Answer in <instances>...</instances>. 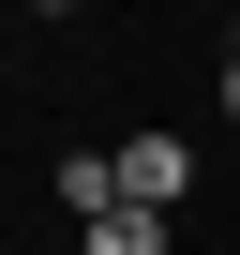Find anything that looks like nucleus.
Wrapping results in <instances>:
<instances>
[{"mask_svg": "<svg viewBox=\"0 0 240 255\" xmlns=\"http://www.w3.org/2000/svg\"><path fill=\"white\" fill-rule=\"evenodd\" d=\"M30 15H60V0H30Z\"/></svg>", "mask_w": 240, "mask_h": 255, "instance_id": "5", "label": "nucleus"}, {"mask_svg": "<svg viewBox=\"0 0 240 255\" xmlns=\"http://www.w3.org/2000/svg\"><path fill=\"white\" fill-rule=\"evenodd\" d=\"M60 210L105 225V210H120V150H60Z\"/></svg>", "mask_w": 240, "mask_h": 255, "instance_id": "2", "label": "nucleus"}, {"mask_svg": "<svg viewBox=\"0 0 240 255\" xmlns=\"http://www.w3.org/2000/svg\"><path fill=\"white\" fill-rule=\"evenodd\" d=\"M90 255H165V210H105V225H90Z\"/></svg>", "mask_w": 240, "mask_h": 255, "instance_id": "3", "label": "nucleus"}, {"mask_svg": "<svg viewBox=\"0 0 240 255\" xmlns=\"http://www.w3.org/2000/svg\"><path fill=\"white\" fill-rule=\"evenodd\" d=\"M225 120H240V60H225Z\"/></svg>", "mask_w": 240, "mask_h": 255, "instance_id": "4", "label": "nucleus"}, {"mask_svg": "<svg viewBox=\"0 0 240 255\" xmlns=\"http://www.w3.org/2000/svg\"><path fill=\"white\" fill-rule=\"evenodd\" d=\"M180 180H195V150H180V135H135V150H120V210H165Z\"/></svg>", "mask_w": 240, "mask_h": 255, "instance_id": "1", "label": "nucleus"}]
</instances>
